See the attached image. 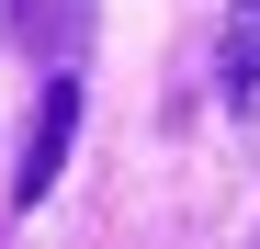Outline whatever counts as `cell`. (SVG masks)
Segmentation results:
<instances>
[{
    "instance_id": "cell-1",
    "label": "cell",
    "mask_w": 260,
    "mask_h": 249,
    "mask_svg": "<svg viewBox=\"0 0 260 249\" xmlns=\"http://www.w3.org/2000/svg\"><path fill=\"white\" fill-rule=\"evenodd\" d=\"M68 147H79V68H57L46 102H34V136H23V170H12V215H34V204L57 193Z\"/></svg>"
},
{
    "instance_id": "cell-2",
    "label": "cell",
    "mask_w": 260,
    "mask_h": 249,
    "mask_svg": "<svg viewBox=\"0 0 260 249\" xmlns=\"http://www.w3.org/2000/svg\"><path fill=\"white\" fill-rule=\"evenodd\" d=\"M215 91H226V113L260 102V0H226V34H215Z\"/></svg>"
},
{
    "instance_id": "cell-3",
    "label": "cell",
    "mask_w": 260,
    "mask_h": 249,
    "mask_svg": "<svg viewBox=\"0 0 260 249\" xmlns=\"http://www.w3.org/2000/svg\"><path fill=\"white\" fill-rule=\"evenodd\" d=\"M12 34H23V46H46V0H12Z\"/></svg>"
},
{
    "instance_id": "cell-4",
    "label": "cell",
    "mask_w": 260,
    "mask_h": 249,
    "mask_svg": "<svg viewBox=\"0 0 260 249\" xmlns=\"http://www.w3.org/2000/svg\"><path fill=\"white\" fill-rule=\"evenodd\" d=\"M249 249H260V238H249Z\"/></svg>"
}]
</instances>
